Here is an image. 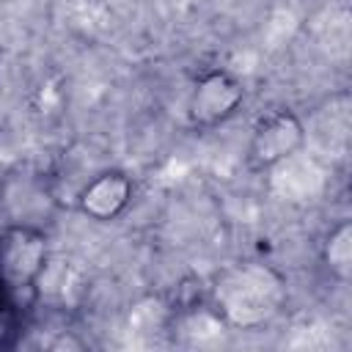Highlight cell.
<instances>
[{
    "label": "cell",
    "mask_w": 352,
    "mask_h": 352,
    "mask_svg": "<svg viewBox=\"0 0 352 352\" xmlns=\"http://www.w3.org/2000/svg\"><path fill=\"white\" fill-rule=\"evenodd\" d=\"M214 300L231 324L253 327L283 302V278L264 264H236L217 278Z\"/></svg>",
    "instance_id": "cell-1"
},
{
    "label": "cell",
    "mask_w": 352,
    "mask_h": 352,
    "mask_svg": "<svg viewBox=\"0 0 352 352\" xmlns=\"http://www.w3.org/2000/svg\"><path fill=\"white\" fill-rule=\"evenodd\" d=\"M47 264V242L28 226H14L0 236V283L8 294L30 292Z\"/></svg>",
    "instance_id": "cell-2"
},
{
    "label": "cell",
    "mask_w": 352,
    "mask_h": 352,
    "mask_svg": "<svg viewBox=\"0 0 352 352\" xmlns=\"http://www.w3.org/2000/svg\"><path fill=\"white\" fill-rule=\"evenodd\" d=\"M302 143H305L302 121L294 113L280 110L256 124L248 157H250L253 168H275V165L292 160L302 148Z\"/></svg>",
    "instance_id": "cell-3"
},
{
    "label": "cell",
    "mask_w": 352,
    "mask_h": 352,
    "mask_svg": "<svg viewBox=\"0 0 352 352\" xmlns=\"http://www.w3.org/2000/svg\"><path fill=\"white\" fill-rule=\"evenodd\" d=\"M245 91L228 72H209L198 80L190 99V118L201 126L226 121L242 104Z\"/></svg>",
    "instance_id": "cell-4"
},
{
    "label": "cell",
    "mask_w": 352,
    "mask_h": 352,
    "mask_svg": "<svg viewBox=\"0 0 352 352\" xmlns=\"http://www.w3.org/2000/svg\"><path fill=\"white\" fill-rule=\"evenodd\" d=\"M132 198V182L121 170H104L80 192V212L94 220L118 217Z\"/></svg>",
    "instance_id": "cell-5"
},
{
    "label": "cell",
    "mask_w": 352,
    "mask_h": 352,
    "mask_svg": "<svg viewBox=\"0 0 352 352\" xmlns=\"http://www.w3.org/2000/svg\"><path fill=\"white\" fill-rule=\"evenodd\" d=\"M324 256H327V267H330L341 280H346V278H349V270H352V264H349V261H352V231H349L346 223H341V226L330 234Z\"/></svg>",
    "instance_id": "cell-6"
}]
</instances>
